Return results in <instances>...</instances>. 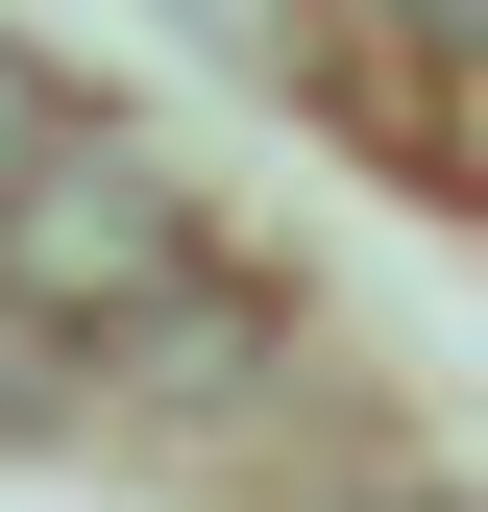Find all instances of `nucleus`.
I'll use <instances>...</instances> for the list:
<instances>
[{"mask_svg": "<svg viewBox=\"0 0 488 512\" xmlns=\"http://www.w3.org/2000/svg\"><path fill=\"white\" fill-rule=\"evenodd\" d=\"M342 25H366V49H342V122L488 196V0H342Z\"/></svg>", "mask_w": 488, "mask_h": 512, "instance_id": "f03ea898", "label": "nucleus"}, {"mask_svg": "<svg viewBox=\"0 0 488 512\" xmlns=\"http://www.w3.org/2000/svg\"><path fill=\"white\" fill-rule=\"evenodd\" d=\"M293 512H464V488H440V464H318Z\"/></svg>", "mask_w": 488, "mask_h": 512, "instance_id": "7ed1b4c3", "label": "nucleus"}, {"mask_svg": "<svg viewBox=\"0 0 488 512\" xmlns=\"http://www.w3.org/2000/svg\"><path fill=\"white\" fill-rule=\"evenodd\" d=\"M196 269H220L196 171H171V147H122L98 98L0 171V293H25V317H74V342H98V317H147V293H196Z\"/></svg>", "mask_w": 488, "mask_h": 512, "instance_id": "f257e3e1", "label": "nucleus"}, {"mask_svg": "<svg viewBox=\"0 0 488 512\" xmlns=\"http://www.w3.org/2000/svg\"><path fill=\"white\" fill-rule=\"evenodd\" d=\"M49 122H74V74H49V49H0V171H25Z\"/></svg>", "mask_w": 488, "mask_h": 512, "instance_id": "20e7f679", "label": "nucleus"}]
</instances>
